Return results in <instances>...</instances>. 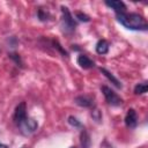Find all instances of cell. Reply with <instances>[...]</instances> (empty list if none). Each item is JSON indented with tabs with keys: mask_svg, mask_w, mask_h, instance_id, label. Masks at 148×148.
<instances>
[{
	"mask_svg": "<svg viewBox=\"0 0 148 148\" xmlns=\"http://www.w3.org/2000/svg\"><path fill=\"white\" fill-rule=\"evenodd\" d=\"M117 20L120 22V24L130 30H147L148 28L145 17L136 13L117 14Z\"/></svg>",
	"mask_w": 148,
	"mask_h": 148,
	"instance_id": "cell-1",
	"label": "cell"
},
{
	"mask_svg": "<svg viewBox=\"0 0 148 148\" xmlns=\"http://www.w3.org/2000/svg\"><path fill=\"white\" fill-rule=\"evenodd\" d=\"M101 89H102V92H103V95H104V97H105V99H106V102H108L109 104L116 105V106L123 104L121 97H119L111 88H109V87H106V86H102Z\"/></svg>",
	"mask_w": 148,
	"mask_h": 148,
	"instance_id": "cell-2",
	"label": "cell"
},
{
	"mask_svg": "<svg viewBox=\"0 0 148 148\" xmlns=\"http://www.w3.org/2000/svg\"><path fill=\"white\" fill-rule=\"evenodd\" d=\"M18 126H20V128H21V132H22L23 134L28 135V134L34 133V132L37 130L38 124H37V121H36L35 119H32V118H25L22 123L18 124Z\"/></svg>",
	"mask_w": 148,
	"mask_h": 148,
	"instance_id": "cell-3",
	"label": "cell"
},
{
	"mask_svg": "<svg viewBox=\"0 0 148 148\" xmlns=\"http://www.w3.org/2000/svg\"><path fill=\"white\" fill-rule=\"evenodd\" d=\"M27 118V104L25 102H21L16 109H15V112H14V120L15 123L18 125L20 123H22L24 119Z\"/></svg>",
	"mask_w": 148,
	"mask_h": 148,
	"instance_id": "cell-4",
	"label": "cell"
},
{
	"mask_svg": "<svg viewBox=\"0 0 148 148\" xmlns=\"http://www.w3.org/2000/svg\"><path fill=\"white\" fill-rule=\"evenodd\" d=\"M61 12H62V18H64L65 27H67L69 30H74L75 27H76V23L73 18L71 12L68 10V8L65 7V6H61Z\"/></svg>",
	"mask_w": 148,
	"mask_h": 148,
	"instance_id": "cell-5",
	"label": "cell"
},
{
	"mask_svg": "<svg viewBox=\"0 0 148 148\" xmlns=\"http://www.w3.org/2000/svg\"><path fill=\"white\" fill-rule=\"evenodd\" d=\"M125 124L127 127L130 128H134L138 124V116H136V112L134 109H130L126 113V117H125Z\"/></svg>",
	"mask_w": 148,
	"mask_h": 148,
	"instance_id": "cell-6",
	"label": "cell"
},
{
	"mask_svg": "<svg viewBox=\"0 0 148 148\" xmlns=\"http://www.w3.org/2000/svg\"><path fill=\"white\" fill-rule=\"evenodd\" d=\"M105 5L110 8H112L117 14L126 13V6L123 1L119 0H111V1H105Z\"/></svg>",
	"mask_w": 148,
	"mask_h": 148,
	"instance_id": "cell-7",
	"label": "cell"
},
{
	"mask_svg": "<svg viewBox=\"0 0 148 148\" xmlns=\"http://www.w3.org/2000/svg\"><path fill=\"white\" fill-rule=\"evenodd\" d=\"M77 65H79L81 68H83V69H89V68H92V67L95 66L94 61L90 60V59H89L87 56H84V54H80V56L77 57Z\"/></svg>",
	"mask_w": 148,
	"mask_h": 148,
	"instance_id": "cell-8",
	"label": "cell"
},
{
	"mask_svg": "<svg viewBox=\"0 0 148 148\" xmlns=\"http://www.w3.org/2000/svg\"><path fill=\"white\" fill-rule=\"evenodd\" d=\"M75 103L83 108H91L94 104V101L91 97H88V96H77L75 98Z\"/></svg>",
	"mask_w": 148,
	"mask_h": 148,
	"instance_id": "cell-9",
	"label": "cell"
},
{
	"mask_svg": "<svg viewBox=\"0 0 148 148\" xmlns=\"http://www.w3.org/2000/svg\"><path fill=\"white\" fill-rule=\"evenodd\" d=\"M109 51V43L105 39H101L96 44V52L98 54H106Z\"/></svg>",
	"mask_w": 148,
	"mask_h": 148,
	"instance_id": "cell-10",
	"label": "cell"
},
{
	"mask_svg": "<svg viewBox=\"0 0 148 148\" xmlns=\"http://www.w3.org/2000/svg\"><path fill=\"white\" fill-rule=\"evenodd\" d=\"M99 71H101V73H103V74H104V75H105V76L111 81V83H113L117 88H121V83H120V81H119L116 76H113V74H112V73H110V72H109V71H106L105 68H101Z\"/></svg>",
	"mask_w": 148,
	"mask_h": 148,
	"instance_id": "cell-11",
	"label": "cell"
},
{
	"mask_svg": "<svg viewBox=\"0 0 148 148\" xmlns=\"http://www.w3.org/2000/svg\"><path fill=\"white\" fill-rule=\"evenodd\" d=\"M148 90V84L146 82H142V83H138L135 87H134V92L136 95H142V94H146Z\"/></svg>",
	"mask_w": 148,
	"mask_h": 148,
	"instance_id": "cell-12",
	"label": "cell"
},
{
	"mask_svg": "<svg viewBox=\"0 0 148 148\" xmlns=\"http://www.w3.org/2000/svg\"><path fill=\"white\" fill-rule=\"evenodd\" d=\"M81 145L83 148H89L90 146V138H89V134L83 130L81 132Z\"/></svg>",
	"mask_w": 148,
	"mask_h": 148,
	"instance_id": "cell-13",
	"label": "cell"
},
{
	"mask_svg": "<svg viewBox=\"0 0 148 148\" xmlns=\"http://www.w3.org/2000/svg\"><path fill=\"white\" fill-rule=\"evenodd\" d=\"M8 56H9V58H10V59H13V60L15 61V64H16V65L22 66V60H21V58H20V56H18L17 53H9Z\"/></svg>",
	"mask_w": 148,
	"mask_h": 148,
	"instance_id": "cell-14",
	"label": "cell"
},
{
	"mask_svg": "<svg viewBox=\"0 0 148 148\" xmlns=\"http://www.w3.org/2000/svg\"><path fill=\"white\" fill-rule=\"evenodd\" d=\"M75 16H76V18H79L80 21H82V22H89V16L88 15H86V14H83V13H81V12H77L76 14H75Z\"/></svg>",
	"mask_w": 148,
	"mask_h": 148,
	"instance_id": "cell-15",
	"label": "cell"
},
{
	"mask_svg": "<svg viewBox=\"0 0 148 148\" xmlns=\"http://www.w3.org/2000/svg\"><path fill=\"white\" fill-rule=\"evenodd\" d=\"M68 123H69L72 126H74V127H81V123H80L75 117H73V116L68 117Z\"/></svg>",
	"mask_w": 148,
	"mask_h": 148,
	"instance_id": "cell-16",
	"label": "cell"
},
{
	"mask_svg": "<svg viewBox=\"0 0 148 148\" xmlns=\"http://www.w3.org/2000/svg\"><path fill=\"white\" fill-rule=\"evenodd\" d=\"M38 17L42 20V21H45V20H47V17H49V14H47V12H44L42 8L38 10Z\"/></svg>",
	"mask_w": 148,
	"mask_h": 148,
	"instance_id": "cell-17",
	"label": "cell"
},
{
	"mask_svg": "<svg viewBox=\"0 0 148 148\" xmlns=\"http://www.w3.org/2000/svg\"><path fill=\"white\" fill-rule=\"evenodd\" d=\"M92 117L95 118V120H96V121H99V119H101L99 111H98V110H94V111H92Z\"/></svg>",
	"mask_w": 148,
	"mask_h": 148,
	"instance_id": "cell-18",
	"label": "cell"
},
{
	"mask_svg": "<svg viewBox=\"0 0 148 148\" xmlns=\"http://www.w3.org/2000/svg\"><path fill=\"white\" fill-rule=\"evenodd\" d=\"M0 148H7V146H6V145H3V143H1V142H0Z\"/></svg>",
	"mask_w": 148,
	"mask_h": 148,
	"instance_id": "cell-19",
	"label": "cell"
},
{
	"mask_svg": "<svg viewBox=\"0 0 148 148\" xmlns=\"http://www.w3.org/2000/svg\"><path fill=\"white\" fill-rule=\"evenodd\" d=\"M71 148H75V147H71Z\"/></svg>",
	"mask_w": 148,
	"mask_h": 148,
	"instance_id": "cell-20",
	"label": "cell"
}]
</instances>
